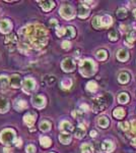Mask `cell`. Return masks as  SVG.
I'll use <instances>...</instances> for the list:
<instances>
[{
	"instance_id": "1",
	"label": "cell",
	"mask_w": 136,
	"mask_h": 153,
	"mask_svg": "<svg viewBox=\"0 0 136 153\" xmlns=\"http://www.w3.org/2000/svg\"><path fill=\"white\" fill-rule=\"evenodd\" d=\"M18 49L23 54L41 50L48 43V32L42 25H28L18 30Z\"/></svg>"
},
{
	"instance_id": "2",
	"label": "cell",
	"mask_w": 136,
	"mask_h": 153,
	"mask_svg": "<svg viewBox=\"0 0 136 153\" xmlns=\"http://www.w3.org/2000/svg\"><path fill=\"white\" fill-rule=\"evenodd\" d=\"M79 71L83 76L89 78L97 71V64L92 59H83L79 63Z\"/></svg>"
},
{
	"instance_id": "3",
	"label": "cell",
	"mask_w": 136,
	"mask_h": 153,
	"mask_svg": "<svg viewBox=\"0 0 136 153\" xmlns=\"http://www.w3.org/2000/svg\"><path fill=\"white\" fill-rule=\"evenodd\" d=\"M16 133L13 129H4L0 132V142L6 146H11V144H15Z\"/></svg>"
},
{
	"instance_id": "4",
	"label": "cell",
	"mask_w": 136,
	"mask_h": 153,
	"mask_svg": "<svg viewBox=\"0 0 136 153\" xmlns=\"http://www.w3.org/2000/svg\"><path fill=\"white\" fill-rule=\"evenodd\" d=\"M59 13H60L62 18L67 21L72 20L75 15L74 9H73V7L71 5H69V4H64V5H62L60 7V9H59Z\"/></svg>"
},
{
	"instance_id": "5",
	"label": "cell",
	"mask_w": 136,
	"mask_h": 153,
	"mask_svg": "<svg viewBox=\"0 0 136 153\" xmlns=\"http://www.w3.org/2000/svg\"><path fill=\"white\" fill-rule=\"evenodd\" d=\"M109 100L107 96H99L94 100V111L100 112L108 106Z\"/></svg>"
},
{
	"instance_id": "6",
	"label": "cell",
	"mask_w": 136,
	"mask_h": 153,
	"mask_svg": "<svg viewBox=\"0 0 136 153\" xmlns=\"http://www.w3.org/2000/svg\"><path fill=\"white\" fill-rule=\"evenodd\" d=\"M37 89V83L34 79L32 78H25L23 82V90L27 94H31Z\"/></svg>"
},
{
	"instance_id": "7",
	"label": "cell",
	"mask_w": 136,
	"mask_h": 153,
	"mask_svg": "<svg viewBox=\"0 0 136 153\" xmlns=\"http://www.w3.org/2000/svg\"><path fill=\"white\" fill-rule=\"evenodd\" d=\"M75 61L72 58L68 57V58L63 59V61L61 63V68L63 70L65 73H71L75 70Z\"/></svg>"
},
{
	"instance_id": "8",
	"label": "cell",
	"mask_w": 136,
	"mask_h": 153,
	"mask_svg": "<svg viewBox=\"0 0 136 153\" xmlns=\"http://www.w3.org/2000/svg\"><path fill=\"white\" fill-rule=\"evenodd\" d=\"M32 104L36 108L42 109L46 106V98L42 95H35L32 98Z\"/></svg>"
},
{
	"instance_id": "9",
	"label": "cell",
	"mask_w": 136,
	"mask_h": 153,
	"mask_svg": "<svg viewBox=\"0 0 136 153\" xmlns=\"http://www.w3.org/2000/svg\"><path fill=\"white\" fill-rule=\"evenodd\" d=\"M4 43H5L7 48L12 51L14 47H15V45L18 44V39L14 34H11L10 36H7L5 39H4Z\"/></svg>"
},
{
	"instance_id": "10",
	"label": "cell",
	"mask_w": 136,
	"mask_h": 153,
	"mask_svg": "<svg viewBox=\"0 0 136 153\" xmlns=\"http://www.w3.org/2000/svg\"><path fill=\"white\" fill-rule=\"evenodd\" d=\"M12 29V24L9 20H2L0 21V32L3 34H9Z\"/></svg>"
},
{
	"instance_id": "11",
	"label": "cell",
	"mask_w": 136,
	"mask_h": 153,
	"mask_svg": "<svg viewBox=\"0 0 136 153\" xmlns=\"http://www.w3.org/2000/svg\"><path fill=\"white\" fill-rule=\"evenodd\" d=\"M36 118H37V114L35 112H28L23 116V123L25 125H28V127H33L34 124L36 123Z\"/></svg>"
},
{
	"instance_id": "12",
	"label": "cell",
	"mask_w": 136,
	"mask_h": 153,
	"mask_svg": "<svg viewBox=\"0 0 136 153\" xmlns=\"http://www.w3.org/2000/svg\"><path fill=\"white\" fill-rule=\"evenodd\" d=\"M13 107L15 110L17 111H21V110H25V109L28 108V102L23 99H16L13 103Z\"/></svg>"
},
{
	"instance_id": "13",
	"label": "cell",
	"mask_w": 136,
	"mask_h": 153,
	"mask_svg": "<svg viewBox=\"0 0 136 153\" xmlns=\"http://www.w3.org/2000/svg\"><path fill=\"white\" fill-rule=\"evenodd\" d=\"M112 24H113V18H112L111 15H109V14H104V15H101L102 29H107V28L111 27Z\"/></svg>"
},
{
	"instance_id": "14",
	"label": "cell",
	"mask_w": 136,
	"mask_h": 153,
	"mask_svg": "<svg viewBox=\"0 0 136 153\" xmlns=\"http://www.w3.org/2000/svg\"><path fill=\"white\" fill-rule=\"evenodd\" d=\"M9 84L14 89H18L21 86V79L18 75H12L9 78Z\"/></svg>"
},
{
	"instance_id": "15",
	"label": "cell",
	"mask_w": 136,
	"mask_h": 153,
	"mask_svg": "<svg viewBox=\"0 0 136 153\" xmlns=\"http://www.w3.org/2000/svg\"><path fill=\"white\" fill-rule=\"evenodd\" d=\"M38 3L40 4L41 8L44 11H50L55 7V2L51 1V0H47V1H38Z\"/></svg>"
},
{
	"instance_id": "16",
	"label": "cell",
	"mask_w": 136,
	"mask_h": 153,
	"mask_svg": "<svg viewBox=\"0 0 136 153\" xmlns=\"http://www.w3.org/2000/svg\"><path fill=\"white\" fill-rule=\"evenodd\" d=\"M115 149V145L112 142L111 140H105L102 143V150L107 153H111L113 152V150Z\"/></svg>"
},
{
	"instance_id": "17",
	"label": "cell",
	"mask_w": 136,
	"mask_h": 153,
	"mask_svg": "<svg viewBox=\"0 0 136 153\" xmlns=\"http://www.w3.org/2000/svg\"><path fill=\"white\" fill-rule=\"evenodd\" d=\"M77 14L80 18H87L89 15V8L87 6L83 5V4H80L79 7H78Z\"/></svg>"
},
{
	"instance_id": "18",
	"label": "cell",
	"mask_w": 136,
	"mask_h": 153,
	"mask_svg": "<svg viewBox=\"0 0 136 153\" xmlns=\"http://www.w3.org/2000/svg\"><path fill=\"white\" fill-rule=\"evenodd\" d=\"M9 109V102L5 97H0V113H5Z\"/></svg>"
},
{
	"instance_id": "19",
	"label": "cell",
	"mask_w": 136,
	"mask_h": 153,
	"mask_svg": "<svg viewBox=\"0 0 136 153\" xmlns=\"http://www.w3.org/2000/svg\"><path fill=\"white\" fill-rule=\"evenodd\" d=\"M116 56L119 60L124 63V61H126L128 58H129V52H128L126 49H119L118 51H117Z\"/></svg>"
},
{
	"instance_id": "20",
	"label": "cell",
	"mask_w": 136,
	"mask_h": 153,
	"mask_svg": "<svg viewBox=\"0 0 136 153\" xmlns=\"http://www.w3.org/2000/svg\"><path fill=\"white\" fill-rule=\"evenodd\" d=\"M59 129L60 131H62L63 133H70L71 131L73 130V127L69 121H63L60 123V126H59Z\"/></svg>"
},
{
	"instance_id": "21",
	"label": "cell",
	"mask_w": 136,
	"mask_h": 153,
	"mask_svg": "<svg viewBox=\"0 0 136 153\" xmlns=\"http://www.w3.org/2000/svg\"><path fill=\"white\" fill-rule=\"evenodd\" d=\"M85 133H87V127L82 125V124H80L75 130V137L77 139H81V138L84 137Z\"/></svg>"
},
{
	"instance_id": "22",
	"label": "cell",
	"mask_w": 136,
	"mask_h": 153,
	"mask_svg": "<svg viewBox=\"0 0 136 153\" xmlns=\"http://www.w3.org/2000/svg\"><path fill=\"white\" fill-rule=\"evenodd\" d=\"M71 139H72V138H71L70 133H61L60 135H59V141L64 145L69 144V143L71 142Z\"/></svg>"
},
{
	"instance_id": "23",
	"label": "cell",
	"mask_w": 136,
	"mask_h": 153,
	"mask_svg": "<svg viewBox=\"0 0 136 153\" xmlns=\"http://www.w3.org/2000/svg\"><path fill=\"white\" fill-rule=\"evenodd\" d=\"M109 124H110V121H109V118H107L106 115L100 116L99 119H97V125H99V126L101 127V128H103V129L108 128V127H109Z\"/></svg>"
},
{
	"instance_id": "24",
	"label": "cell",
	"mask_w": 136,
	"mask_h": 153,
	"mask_svg": "<svg viewBox=\"0 0 136 153\" xmlns=\"http://www.w3.org/2000/svg\"><path fill=\"white\" fill-rule=\"evenodd\" d=\"M40 144H41V146H42V147L48 148V147L51 146L52 140L50 139L49 137H47V136H42V137L40 138Z\"/></svg>"
},
{
	"instance_id": "25",
	"label": "cell",
	"mask_w": 136,
	"mask_h": 153,
	"mask_svg": "<svg viewBox=\"0 0 136 153\" xmlns=\"http://www.w3.org/2000/svg\"><path fill=\"white\" fill-rule=\"evenodd\" d=\"M125 109L122 108V107H117V108H115V110L113 111V115L116 118H123L125 116Z\"/></svg>"
},
{
	"instance_id": "26",
	"label": "cell",
	"mask_w": 136,
	"mask_h": 153,
	"mask_svg": "<svg viewBox=\"0 0 136 153\" xmlns=\"http://www.w3.org/2000/svg\"><path fill=\"white\" fill-rule=\"evenodd\" d=\"M118 80H119V82H120L121 84H126V83L129 82L130 75L128 73H126V71H123V73H121L120 75H119Z\"/></svg>"
},
{
	"instance_id": "27",
	"label": "cell",
	"mask_w": 136,
	"mask_h": 153,
	"mask_svg": "<svg viewBox=\"0 0 136 153\" xmlns=\"http://www.w3.org/2000/svg\"><path fill=\"white\" fill-rule=\"evenodd\" d=\"M95 56H97V58L99 59V60L104 61V60H106V59L108 58V52H107L105 49H101V50H99V51L97 52Z\"/></svg>"
},
{
	"instance_id": "28",
	"label": "cell",
	"mask_w": 136,
	"mask_h": 153,
	"mask_svg": "<svg viewBox=\"0 0 136 153\" xmlns=\"http://www.w3.org/2000/svg\"><path fill=\"white\" fill-rule=\"evenodd\" d=\"M129 100H130V97H129V95L127 94V93H121V94H119V96H118V102L119 103H121V104H125V103H127V102H129Z\"/></svg>"
},
{
	"instance_id": "29",
	"label": "cell",
	"mask_w": 136,
	"mask_h": 153,
	"mask_svg": "<svg viewBox=\"0 0 136 153\" xmlns=\"http://www.w3.org/2000/svg\"><path fill=\"white\" fill-rule=\"evenodd\" d=\"M75 35H76V31L72 26H68V27H66V33H65L66 37H68L69 39H72V38L75 37Z\"/></svg>"
},
{
	"instance_id": "30",
	"label": "cell",
	"mask_w": 136,
	"mask_h": 153,
	"mask_svg": "<svg viewBox=\"0 0 136 153\" xmlns=\"http://www.w3.org/2000/svg\"><path fill=\"white\" fill-rule=\"evenodd\" d=\"M92 27L97 30H100L102 29V25H101V15H95L94 18H92Z\"/></svg>"
},
{
	"instance_id": "31",
	"label": "cell",
	"mask_w": 136,
	"mask_h": 153,
	"mask_svg": "<svg viewBox=\"0 0 136 153\" xmlns=\"http://www.w3.org/2000/svg\"><path fill=\"white\" fill-rule=\"evenodd\" d=\"M50 129H51V123L50 121H41V124H40V130L42 132H48V131H50Z\"/></svg>"
},
{
	"instance_id": "32",
	"label": "cell",
	"mask_w": 136,
	"mask_h": 153,
	"mask_svg": "<svg viewBox=\"0 0 136 153\" xmlns=\"http://www.w3.org/2000/svg\"><path fill=\"white\" fill-rule=\"evenodd\" d=\"M135 41V37H134V33H130L129 35H127L125 39V44L128 47H132L133 46V42Z\"/></svg>"
},
{
	"instance_id": "33",
	"label": "cell",
	"mask_w": 136,
	"mask_h": 153,
	"mask_svg": "<svg viewBox=\"0 0 136 153\" xmlns=\"http://www.w3.org/2000/svg\"><path fill=\"white\" fill-rule=\"evenodd\" d=\"M81 153H94V147L92 145L85 143V144L81 145Z\"/></svg>"
},
{
	"instance_id": "34",
	"label": "cell",
	"mask_w": 136,
	"mask_h": 153,
	"mask_svg": "<svg viewBox=\"0 0 136 153\" xmlns=\"http://www.w3.org/2000/svg\"><path fill=\"white\" fill-rule=\"evenodd\" d=\"M71 86H72V81L68 78H65L61 81V87L63 89H70Z\"/></svg>"
},
{
	"instance_id": "35",
	"label": "cell",
	"mask_w": 136,
	"mask_h": 153,
	"mask_svg": "<svg viewBox=\"0 0 136 153\" xmlns=\"http://www.w3.org/2000/svg\"><path fill=\"white\" fill-rule=\"evenodd\" d=\"M9 84V79L8 76L5 75H1L0 76V86L2 88H6Z\"/></svg>"
},
{
	"instance_id": "36",
	"label": "cell",
	"mask_w": 136,
	"mask_h": 153,
	"mask_svg": "<svg viewBox=\"0 0 136 153\" xmlns=\"http://www.w3.org/2000/svg\"><path fill=\"white\" fill-rule=\"evenodd\" d=\"M87 89L89 91V92H95L97 90V84L95 82V81H90L87 84Z\"/></svg>"
},
{
	"instance_id": "37",
	"label": "cell",
	"mask_w": 136,
	"mask_h": 153,
	"mask_svg": "<svg viewBox=\"0 0 136 153\" xmlns=\"http://www.w3.org/2000/svg\"><path fill=\"white\" fill-rule=\"evenodd\" d=\"M55 32H56V35L58 36V37H63V36H65L66 28L60 27V26L58 25V26L56 27V30H55Z\"/></svg>"
},
{
	"instance_id": "38",
	"label": "cell",
	"mask_w": 136,
	"mask_h": 153,
	"mask_svg": "<svg viewBox=\"0 0 136 153\" xmlns=\"http://www.w3.org/2000/svg\"><path fill=\"white\" fill-rule=\"evenodd\" d=\"M117 16L119 18H125L127 16V9L124 8V7H121L117 10Z\"/></svg>"
},
{
	"instance_id": "39",
	"label": "cell",
	"mask_w": 136,
	"mask_h": 153,
	"mask_svg": "<svg viewBox=\"0 0 136 153\" xmlns=\"http://www.w3.org/2000/svg\"><path fill=\"white\" fill-rule=\"evenodd\" d=\"M108 36H109V39L111 40V41H117V40H118V33L114 30L110 31Z\"/></svg>"
},
{
	"instance_id": "40",
	"label": "cell",
	"mask_w": 136,
	"mask_h": 153,
	"mask_svg": "<svg viewBox=\"0 0 136 153\" xmlns=\"http://www.w3.org/2000/svg\"><path fill=\"white\" fill-rule=\"evenodd\" d=\"M119 127H120L123 131H128L131 128V126L129 125L128 121H122V123L119 124Z\"/></svg>"
},
{
	"instance_id": "41",
	"label": "cell",
	"mask_w": 136,
	"mask_h": 153,
	"mask_svg": "<svg viewBox=\"0 0 136 153\" xmlns=\"http://www.w3.org/2000/svg\"><path fill=\"white\" fill-rule=\"evenodd\" d=\"M25 152L27 153H36L37 152V148H36V146H34L33 144H30V145H28L27 148H25Z\"/></svg>"
},
{
	"instance_id": "42",
	"label": "cell",
	"mask_w": 136,
	"mask_h": 153,
	"mask_svg": "<svg viewBox=\"0 0 136 153\" xmlns=\"http://www.w3.org/2000/svg\"><path fill=\"white\" fill-rule=\"evenodd\" d=\"M61 47H62V48H63V49H65V50L70 49V47H71V43L69 42L68 40H65V41H63V42H62Z\"/></svg>"
},
{
	"instance_id": "43",
	"label": "cell",
	"mask_w": 136,
	"mask_h": 153,
	"mask_svg": "<svg viewBox=\"0 0 136 153\" xmlns=\"http://www.w3.org/2000/svg\"><path fill=\"white\" fill-rule=\"evenodd\" d=\"M55 80H56V79H55V76H47L46 78H45V81L48 83V85H51L52 83H54Z\"/></svg>"
},
{
	"instance_id": "44",
	"label": "cell",
	"mask_w": 136,
	"mask_h": 153,
	"mask_svg": "<svg viewBox=\"0 0 136 153\" xmlns=\"http://www.w3.org/2000/svg\"><path fill=\"white\" fill-rule=\"evenodd\" d=\"M79 110L82 111V112L87 111V110H89V106H87V104H81V105H80V109H79Z\"/></svg>"
},
{
	"instance_id": "45",
	"label": "cell",
	"mask_w": 136,
	"mask_h": 153,
	"mask_svg": "<svg viewBox=\"0 0 136 153\" xmlns=\"http://www.w3.org/2000/svg\"><path fill=\"white\" fill-rule=\"evenodd\" d=\"M131 130H132V133L136 135V121H132V125H131Z\"/></svg>"
},
{
	"instance_id": "46",
	"label": "cell",
	"mask_w": 136,
	"mask_h": 153,
	"mask_svg": "<svg viewBox=\"0 0 136 153\" xmlns=\"http://www.w3.org/2000/svg\"><path fill=\"white\" fill-rule=\"evenodd\" d=\"M3 153H13V150L10 147H5L3 149Z\"/></svg>"
},
{
	"instance_id": "47",
	"label": "cell",
	"mask_w": 136,
	"mask_h": 153,
	"mask_svg": "<svg viewBox=\"0 0 136 153\" xmlns=\"http://www.w3.org/2000/svg\"><path fill=\"white\" fill-rule=\"evenodd\" d=\"M50 25L51 26H58V21H57V20H55V18H52V20H50Z\"/></svg>"
},
{
	"instance_id": "48",
	"label": "cell",
	"mask_w": 136,
	"mask_h": 153,
	"mask_svg": "<svg viewBox=\"0 0 136 153\" xmlns=\"http://www.w3.org/2000/svg\"><path fill=\"white\" fill-rule=\"evenodd\" d=\"M23 141H21V139H16V141H15V146L16 147H20L21 146V144H23Z\"/></svg>"
},
{
	"instance_id": "49",
	"label": "cell",
	"mask_w": 136,
	"mask_h": 153,
	"mask_svg": "<svg viewBox=\"0 0 136 153\" xmlns=\"http://www.w3.org/2000/svg\"><path fill=\"white\" fill-rule=\"evenodd\" d=\"M90 137L92 138L97 137V131H92V132H90Z\"/></svg>"
},
{
	"instance_id": "50",
	"label": "cell",
	"mask_w": 136,
	"mask_h": 153,
	"mask_svg": "<svg viewBox=\"0 0 136 153\" xmlns=\"http://www.w3.org/2000/svg\"><path fill=\"white\" fill-rule=\"evenodd\" d=\"M131 144H132V146L136 147V138H133V139L131 140Z\"/></svg>"
},
{
	"instance_id": "51",
	"label": "cell",
	"mask_w": 136,
	"mask_h": 153,
	"mask_svg": "<svg viewBox=\"0 0 136 153\" xmlns=\"http://www.w3.org/2000/svg\"><path fill=\"white\" fill-rule=\"evenodd\" d=\"M133 16H134V18H136V8L133 9Z\"/></svg>"
},
{
	"instance_id": "52",
	"label": "cell",
	"mask_w": 136,
	"mask_h": 153,
	"mask_svg": "<svg viewBox=\"0 0 136 153\" xmlns=\"http://www.w3.org/2000/svg\"><path fill=\"white\" fill-rule=\"evenodd\" d=\"M51 153H54V152H51Z\"/></svg>"
}]
</instances>
